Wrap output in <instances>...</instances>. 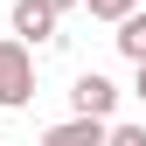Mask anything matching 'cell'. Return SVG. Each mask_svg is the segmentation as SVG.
Masks as SVG:
<instances>
[{"label":"cell","instance_id":"obj_2","mask_svg":"<svg viewBox=\"0 0 146 146\" xmlns=\"http://www.w3.org/2000/svg\"><path fill=\"white\" fill-rule=\"evenodd\" d=\"M70 111H84V118H111V111H118V84L98 77V70H84L77 90H70Z\"/></svg>","mask_w":146,"mask_h":146},{"label":"cell","instance_id":"obj_6","mask_svg":"<svg viewBox=\"0 0 146 146\" xmlns=\"http://www.w3.org/2000/svg\"><path fill=\"white\" fill-rule=\"evenodd\" d=\"M98 21H125V14H139V0H84Z\"/></svg>","mask_w":146,"mask_h":146},{"label":"cell","instance_id":"obj_1","mask_svg":"<svg viewBox=\"0 0 146 146\" xmlns=\"http://www.w3.org/2000/svg\"><path fill=\"white\" fill-rule=\"evenodd\" d=\"M35 98V49L21 35H0V111H21Z\"/></svg>","mask_w":146,"mask_h":146},{"label":"cell","instance_id":"obj_7","mask_svg":"<svg viewBox=\"0 0 146 146\" xmlns=\"http://www.w3.org/2000/svg\"><path fill=\"white\" fill-rule=\"evenodd\" d=\"M111 146H146V125H111Z\"/></svg>","mask_w":146,"mask_h":146},{"label":"cell","instance_id":"obj_9","mask_svg":"<svg viewBox=\"0 0 146 146\" xmlns=\"http://www.w3.org/2000/svg\"><path fill=\"white\" fill-rule=\"evenodd\" d=\"M132 90H139V98H146V63H139V84H132Z\"/></svg>","mask_w":146,"mask_h":146},{"label":"cell","instance_id":"obj_3","mask_svg":"<svg viewBox=\"0 0 146 146\" xmlns=\"http://www.w3.org/2000/svg\"><path fill=\"white\" fill-rule=\"evenodd\" d=\"M42 146H111V125L104 118H84V111H70L63 125H49Z\"/></svg>","mask_w":146,"mask_h":146},{"label":"cell","instance_id":"obj_8","mask_svg":"<svg viewBox=\"0 0 146 146\" xmlns=\"http://www.w3.org/2000/svg\"><path fill=\"white\" fill-rule=\"evenodd\" d=\"M49 7H56V14H70V7H84V0H49Z\"/></svg>","mask_w":146,"mask_h":146},{"label":"cell","instance_id":"obj_5","mask_svg":"<svg viewBox=\"0 0 146 146\" xmlns=\"http://www.w3.org/2000/svg\"><path fill=\"white\" fill-rule=\"evenodd\" d=\"M111 42H118V56H132V63H146V14H125Z\"/></svg>","mask_w":146,"mask_h":146},{"label":"cell","instance_id":"obj_4","mask_svg":"<svg viewBox=\"0 0 146 146\" xmlns=\"http://www.w3.org/2000/svg\"><path fill=\"white\" fill-rule=\"evenodd\" d=\"M14 35L21 42H49L56 35V7L49 0H14Z\"/></svg>","mask_w":146,"mask_h":146}]
</instances>
